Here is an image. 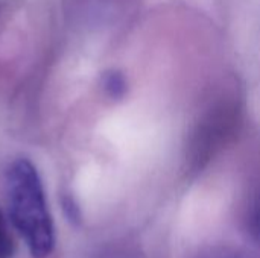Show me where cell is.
<instances>
[{
  "mask_svg": "<svg viewBox=\"0 0 260 258\" xmlns=\"http://www.w3.org/2000/svg\"><path fill=\"white\" fill-rule=\"evenodd\" d=\"M102 88L111 99H122L126 93V81L117 70H110L102 76Z\"/></svg>",
  "mask_w": 260,
  "mask_h": 258,
  "instance_id": "cell-2",
  "label": "cell"
},
{
  "mask_svg": "<svg viewBox=\"0 0 260 258\" xmlns=\"http://www.w3.org/2000/svg\"><path fill=\"white\" fill-rule=\"evenodd\" d=\"M15 252V243L8 230L6 220L0 210V258H12Z\"/></svg>",
  "mask_w": 260,
  "mask_h": 258,
  "instance_id": "cell-3",
  "label": "cell"
},
{
  "mask_svg": "<svg viewBox=\"0 0 260 258\" xmlns=\"http://www.w3.org/2000/svg\"><path fill=\"white\" fill-rule=\"evenodd\" d=\"M248 228H250V233H251L253 239L260 245V196L254 201V204L251 207Z\"/></svg>",
  "mask_w": 260,
  "mask_h": 258,
  "instance_id": "cell-5",
  "label": "cell"
},
{
  "mask_svg": "<svg viewBox=\"0 0 260 258\" xmlns=\"http://www.w3.org/2000/svg\"><path fill=\"white\" fill-rule=\"evenodd\" d=\"M5 182L12 225L32 257H47L55 242L53 224L37 167L27 158H17L8 166Z\"/></svg>",
  "mask_w": 260,
  "mask_h": 258,
  "instance_id": "cell-1",
  "label": "cell"
},
{
  "mask_svg": "<svg viewBox=\"0 0 260 258\" xmlns=\"http://www.w3.org/2000/svg\"><path fill=\"white\" fill-rule=\"evenodd\" d=\"M198 258H254L253 255H248L242 251H236V249H213L209 251Z\"/></svg>",
  "mask_w": 260,
  "mask_h": 258,
  "instance_id": "cell-6",
  "label": "cell"
},
{
  "mask_svg": "<svg viewBox=\"0 0 260 258\" xmlns=\"http://www.w3.org/2000/svg\"><path fill=\"white\" fill-rule=\"evenodd\" d=\"M61 205H62V211L67 217V220L72 225H79L81 224V210L76 204V201L73 199L72 195H62L61 196Z\"/></svg>",
  "mask_w": 260,
  "mask_h": 258,
  "instance_id": "cell-4",
  "label": "cell"
}]
</instances>
